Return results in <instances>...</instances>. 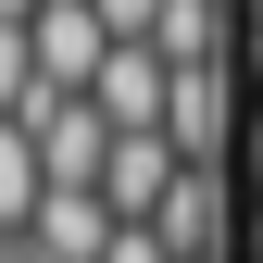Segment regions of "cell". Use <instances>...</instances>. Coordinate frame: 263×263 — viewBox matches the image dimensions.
<instances>
[{
	"mask_svg": "<svg viewBox=\"0 0 263 263\" xmlns=\"http://www.w3.org/2000/svg\"><path fill=\"white\" fill-rule=\"evenodd\" d=\"M88 13H101L113 38H163V13H176V0H88Z\"/></svg>",
	"mask_w": 263,
	"mask_h": 263,
	"instance_id": "5",
	"label": "cell"
},
{
	"mask_svg": "<svg viewBox=\"0 0 263 263\" xmlns=\"http://www.w3.org/2000/svg\"><path fill=\"white\" fill-rule=\"evenodd\" d=\"M38 201H50V163H38V138H25L13 113H0V238H25Z\"/></svg>",
	"mask_w": 263,
	"mask_h": 263,
	"instance_id": "4",
	"label": "cell"
},
{
	"mask_svg": "<svg viewBox=\"0 0 263 263\" xmlns=\"http://www.w3.org/2000/svg\"><path fill=\"white\" fill-rule=\"evenodd\" d=\"M0 263H25V238H0Z\"/></svg>",
	"mask_w": 263,
	"mask_h": 263,
	"instance_id": "8",
	"label": "cell"
},
{
	"mask_svg": "<svg viewBox=\"0 0 263 263\" xmlns=\"http://www.w3.org/2000/svg\"><path fill=\"white\" fill-rule=\"evenodd\" d=\"M38 13H50V0H0V25H38Z\"/></svg>",
	"mask_w": 263,
	"mask_h": 263,
	"instance_id": "7",
	"label": "cell"
},
{
	"mask_svg": "<svg viewBox=\"0 0 263 263\" xmlns=\"http://www.w3.org/2000/svg\"><path fill=\"white\" fill-rule=\"evenodd\" d=\"M13 125L38 138L50 188H101V176H113V113H101V101H63V88H38V101H25Z\"/></svg>",
	"mask_w": 263,
	"mask_h": 263,
	"instance_id": "1",
	"label": "cell"
},
{
	"mask_svg": "<svg viewBox=\"0 0 263 263\" xmlns=\"http://www.w3.org/2000/svg\"><path fill=\"white\" fill-rule=\"evenodd\" d=\"M101 263H176V251H163V238H151V226H125V238H113Z\"/></svg>",
	"mask_w": 263,
	"mask_h": 263,
	"instance_id": "6",
	"label": "cell"
},
{
	"mask_svg": "<svg viewBox=\"0 0 263 263\" xmlns=\"http://www.w3.org/2000/svg\"><path fill=\"white\" fill-rule=\"evenodd\" d=\"M88 101L113 113V138H176V63H163L151 38H125L113 63H101V88Z\"/></svg>",
	"mask_w": 263,
	"mask_h": 263,
	"instance_id": "2",
	"label": "cell"
},
{
	"mask_svg": "<svg viewBox=\"0 0 263 263\" xmlns=\"http://www.w3.org/2000/svg\"><path fill=\"white\" fill-rule=\"evenodd\" d=\"M113 50H125V38L88 13V0H50V13H38V88H63V101H88Z\"/></svg>",
	"mask_w": 263,
	"mask_h": 263,
	"instance_id": "3",
	"label": "cell"
},
{
	"mask_svg": "<svg viewBox=\"0 0 263 263\" xmlns=\"http://www.w3.org/2000/svg\"><path fill=\"white\" fill-rule=\"evenodd\" d=\"M251 63H263V50H251Z\"/></svg>",
	"mask_w": 263,
	"mask_h": 263,
	"instance_id": "9",
	"label": "cell"
}]
</instances>
